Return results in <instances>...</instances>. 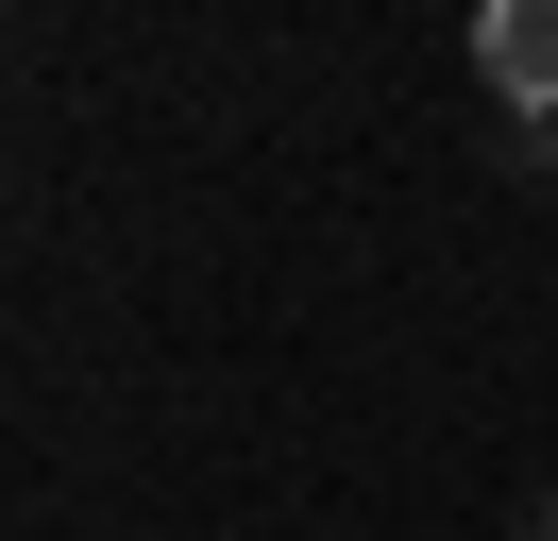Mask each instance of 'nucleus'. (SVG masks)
I'll return each instance as SVG.
<instances>
[{
    "label": "nucleus",
    "mask_w": 558,
    "mask_h": 541,
    "mask_svg": "<svg viewBox=\"0 0 558 541\" xmlns=\"http://www.w3.org/2000/svg\"><path fill=\"white\" fill-rule=\"evenodd\" d=\"M474 68L508 119H558V0H474Z\"/></svg>",
    "instance_id": "f257e3e1"
},
{
    "label": "nucleus",
    "mask_w": 558,
    "mask_h": 541,
    "mask_svg": "<svg viewBox=\"0 0 558 541\" xmlns=\"http://www.w3.org/2000/svg\"><path fill=\"white\" fill-rule=\"evenodd\" d=\"M524 153H542V169H558V119H542V135H524Z\"/></svg>",
    "instance_id": "f03ea898"
}]
</instances>
